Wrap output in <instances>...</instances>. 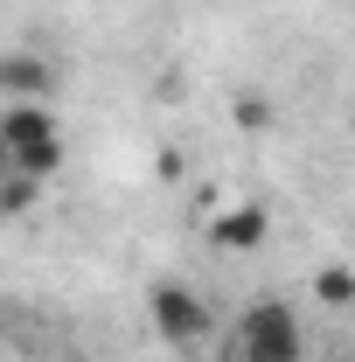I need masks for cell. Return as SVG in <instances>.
<instances>
[{"label": "cell", "mask_w": 355, "mask_h": 362, "mask_svg": "<svg viewBox=\"0 0 355 362\" xmlns=\"http://www.w3.org/2000/svg\"><path fill=\"white\" fill-rule=\"evenodd\" d=\"M0 90H7V98H42V105H49V90H56L49 56H28V49L0 56Z\"/></svg>", "instance_id": "obj_5"}, {"label": "cell", "mask_w": 355, "mask_h": 362, "mask_svg": "<svg viewBox=\"0 0 355 362\" xmlns=\"http://www.w3.org/2000/svg\"><path fill=\"white\" fill-rule=\"evenodd\" d=\"M313 300L334 307V314H349L355 307V265H313Z\"/></svg>", "instance_id": "obj_6"}, {"label": "cell", "mask_w": 355, "mask_h": 362, "mask_svg": "<svg viewBox=\"0 0 355 362\" xmlns=\"http://www.w3.org/2000/svg\"><path fill=\"white\" fill-rule=\"evenodd\" d=\"M0 175H14V168H7V139H0Z\"/></svg>", "instance_id": "obj_9"}, {"label": "cell", "mask_w": 355, "mask_h": 362, "mask_svg": "<svg viewBox=\"0 0 355 362\" xmlns=\"http://www.w3.org/2000/svg\"><path fill=\"white\" fill-rule=\"evenodd\" d=\"M0 139H7V168L28 175V181H49L63 168V119L42 98H14L0 112Z\"/></svg>", "instance_id": "obj_1"}, {"label": "cell", "mask_w": 355, "mask_h": 362, "mask_svg": "<svg viewBox=\"0 0 355 362\" xmlns=\"http://www.w3.org/2000/svg\"><path fill=\"white\" fill-rule=\"evenodd\" d=\"M230 362H307V327L286 300H258L230 327Z\"/></svg>", "instance_id": "obj_2"}, {"label": "cell", "mask_w": 355, "mask_h": 362, "mask_svg": "<svg viewBox=\"0 0 355 362\" xmlns=\"http://www.w3.org/2000/svg\"><path fill=\"white\" fill-rule=\"evenodd\" d=\"M42 202V181H28V175H0V216H28Z\"/></svg>", "instance_id": "obj_7"}, {"label": "cell", "mask_w": 355, "mask_h": 362, "mask_svg": "<svg viewBox=\"0 0 355 362\" xmlns=\"http://www.w3.org/2000/svg\"><path fill=\"white\" fill-rule=\"evenodd\" d=\"M265 230H272V209H265V202H223V209H209V244L230 251V258L258 251Z\"/></svg>", "instance_id": "obj_4"}, {"label": "cell", "mask_w": 355, "mask_h": 362, "mask_svg": "<svg viewBox=\"0 0 355 362\" xmlns=\"http://www.w3.org/2000/svg\"><path fill=\"white\" fill-rule=\"evenodd\" d=\"M146 320H153V334H161L168 349H195V341L209 334V300H202L188 279H153Z\"/></svg>", "instance_id": "obj_3"}, {"label": "cell", "mask_w": 355, "mask_h": 362, "mask_svg": "<svg viewBox=\"0 0 355 362\" xmlns=\"http://www.w3.org/2000/svg\"><path fill=\"white\" fill-rule=\"evenodd\" d=\"M237 126H244V133H265L272 126V98H237Z\"/></svg>", "instance_id": "obj_8"}]
</instances>
